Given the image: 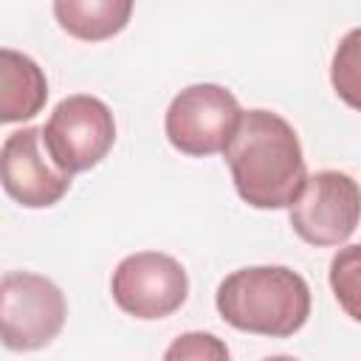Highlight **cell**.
<instances>
[{"mask_svg": "<svg viewBox=\"0 0 361 361\" xmlns=\"http://www.w3.org/2000/svg\"><path fill=\"white\" fill-rule=\"evenodd\" d=\"M223 152L237 195L254 209H288L305 186L299 135L274 110L240 113Z\"/></svg>", "mask_w": 361, "mask_h": 361, "instance_id": "6da1fadb", "label": "cell"}, {"mask_svg": "<svg viewBox=\"0 0 361 361\" xmlns=\"http://www.w3.org/2000/svg\"><path fill=\"white\" fill-rule=\"evenodd\" d=\"M214 305L234 330L288 338L310 316V288L285 265H254L228 274L217 285Z\"/></svg>", "mask_w": 361, "mask_h": 361, "instance_id": "7a4b0ae2", "label": "cell"}, {"mask_svg": "<svg viewBox=\"0 0 361 361\" xmlns=\"http://www.w3.org/2000/svg\"><path fill=\"white\" fill-rule=\"evenodd\" d=\"M68 316L65 293L39 274L11 271L0 276V344L17 353L51 344Z\"/></svg>", "mask_w": 361, "mask_h": 361, "instance_id": "3957f363", "label": "cell"}, {"mask_svg": "<svg viewBox=\"0 0 361 361\" xmlns=\"http://www.w3.org/2000/svg\"><path fill=\"white\" fill-rule=\"evenodd\" d=\"M39 130L51 161L68 175L93 169L116 141V121L110 107L87 93L62 99Z\"/></svg>", "mask_w": 361, "mask_h": 361, "instance_id": "277c9868", "label": "cell"}, {"mask_svg": "<svg viewBox=\"0 0 361 361\" xmlns=\"http://www.w3.org/2000/svg\"><path fill=\"white\" fill-rule=\"evenodd\" d=\"M240 113V102L231 90H226L223 85L200 82L183 87L169 102L164 130L178 152L206 158L226 149Z\"/></svg>", "mask_w": 361, "mask_h": 361, "instance_id": "5b68a950", "label": "cell"}, {"mask_svg": "<svg viewBox=\"0 0 361 361\" xmlns=\"http://www.w3.org/2000/svg\"><path fill=\"white\" fill-rule=\"evenodd\" d=\"M113 302L135 319L152 322L172 316L189 296L183 265L161 251H135L124 257L110 279Z\"/></svg>", "mask_w": 361, "mask_h": 361, "instance_id": "8992f818", "label": "cell"}, {"mask_svg": "<svg viewBox=\"0 0 361 361\" xmlns=\"http://www.w3.org/2000/svg\"><path fill=\"white\" fill-rule=\"evenodd\" d=\"M358 183L347 172L322 169L305 178V186L293 197L290 226L307 245H341L358 226Z\"/></svg>", "mask_w": 361, "mask_h": 361, "instance_id": "52a82bcc", "label": "cell"}, {"mask_svg": "<svg viewBox=\"0 0 361 361\" xmlns=\"http://www.w3.org/2000/svg\"><path fill=\"white\" fill-rule=\"evenodd\" d=\"M71 178L73 175L51 161L39 127H23L0 147V183L6 195L25 209H48L59 203L71 189Z\"/></svg>", "mask_w": 361, "mask_h": 361, "instance_id": "ba28073f", "label": "cell"}, {"mask_svg": "<svg viewBox=\"0 0 361 361\" xmlns=\"http://www.w3.org/2000/svg\"><path fill=\"white\" fill-rule=\"evenodd\" d=\"M48 102L45 71L25 54L0 48V124L34 118Z\"/></svg>", "mask_w": 361, "mask_h": 361, "instance_id": "9c48e42d", "label": "cell"}, {"mask_svg": "<svg viewBox=\"0 0 361 361\" xmlns=\"http://www.w3.org/2000/svg\"><path fill=\"white\" fill-rule=\"evenodd\" d=\"M135 0H54L59 28L82 42H102L124 31Z\"/></svg>", "mask_w": 361, "mask_h": 361, "instance_id": "30bf717a", "label": "cell"}, {"mask_svg": "<svg viewBox=\"0 0 361 361\" xmlns=\"http://www.w3.org/2000/svg\"><path fill=\"white\" fill-rule=\"evenodd\" d=\"M330 285L350 319H358V245H347L330 262Z\"/></svg>", "mask_w": 361, "mask_h": 361, "instance_id": "8fae6325", "label": "cell"}, {"mask_svg": "<svg viewBox=\"0 0 361 361\" xmlns=\"http://www.w3.org/2000/svg\"><path fill=\"white\" fill-rule=\"evenodd\" d=\"M355 42H358V31H350L347 39L341 42V48L336 51V59H333V87H336V93L344 96V102L350 107H358V99H355V87H358V79H355V65H358Z\"/></svg>", "mask_w": 361, "mask_h": 361, "instance_id": "7c38bea8", "label": "cell"}, {"mask_svg": "<svg viewBox=\"0 0 361 361\" xmlns=\"http://www.w3.org/2000/svg\"><path fill=\"white\" fill-rule=\"evenodd\" d=\"M164 358H228V347L212 333H183L164 353Z\"/></svg>", "mask_w": 361, "mask_h": 361, "instance_id": "4fadbf2b", "label": "cell"}]
</instances>
